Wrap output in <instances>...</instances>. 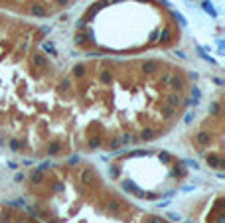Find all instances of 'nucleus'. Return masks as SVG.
Returning a JSON list of instances; mask_svg holds the SVG:
<instances>
[{
  "instance_id": "nucleus-1",
  "label": "nucleus",
  "mask_w": 225,
  "mask_h": 223,
  "mask_svg": "<svg viewBox=\"0 0 225 223\" xmlns=\"http://www.w3.org/2000/svg\"><path fill=\"white\" fill-rule=\"evenodd\" d=\"M154 134H156V132H154L152 128H144V131L140 132V138H142V140H150V138H154Z\"/></svg>"
},
{
  "instance_id": "nucleus-2",
  "label": "nucleus",
  "mask_w": 225,
  "mask_h": 223,
  "mask_svg": "<svg viewBox=\"0 0 225 223\" xmlns=\"http://www.w3.org/2000/svg\"><path fill=\"white\" fill-rule=\"evenodd\" d=\"M146 223H166V221H164V219H160V217L150 215V217H146Z\"/></svg>"
},
{
  "instance_id": "nucleus-3",
  "label": "nucleus",
  "mask_w": 225,
  "mask_h": 223,
  "mask_svg": "<svg viewBox=\"0 0 225 223\" xmlns=\"http://www.w3.org/2000/svg\"><path fill=\"white\" fill-rule=\"evenodd\" d=\"M59 150H61V146H59V144H52L49 148H47V152H49V154H57Z\"/></svg>"
}]
</instances>
